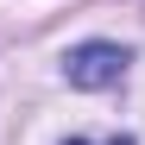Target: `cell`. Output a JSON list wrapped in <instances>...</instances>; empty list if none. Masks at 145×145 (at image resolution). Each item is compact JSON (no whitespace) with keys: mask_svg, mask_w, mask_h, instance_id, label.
<instances>
[{"mask_svg":"<svg viewBox=\"0 0 145 145\" xmlns=\"http://www.w3.org/2000/svg\"><path fill=\"white\" fill-rule=\"evenodd\" d=\"M126 51L120 44H107V38H88V44H76V51L63 57V76H69V88H114L120 76H126Z\"/></svg>","mask_w":145,"mask_h":145,"instance_id":"obj_1","label":"cell"},{"mask_svg":"<svg viewBox=\"0 0 145 145\" xmlns=\"http://www.w3.org/2000/svg\"><path fill=\"white\" fill-rule=\"evenodd\" d=\"M114 145H133V139H114Z\"/></svg>","mask_w":145,"mask_h":145,"instance_id":"obj_2","label":"cell"},{"mask_svg":"<svg viewBox=\"0 0 145 145\" xmlns=\"http://www.w3.org/2000/svg\"><path fill=\"white\" fill-rule=\"evenodd\" d=\"M69 145H82V139H69Z\"/></svg>","mask_w":145,"mask_h":145,"instance_id":"obj_3","label":"cell"}]
</instances>
